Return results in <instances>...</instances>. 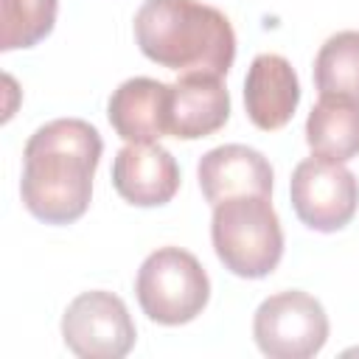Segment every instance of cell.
Returning <instances> with one entry per match:
<instances>
[{
	"instance_id": "5bb4252c",
	"label": "cell",
	"mask_w": 359,
	"mask_h": 359,
	"mask_svg": "<svg viewBox=\"0 0 359 359\" xmlns=\"http://www.w3.org/2000/svg\"><path fill=\"white\" fill-rule=\"evenodd\" d=\"M314 84L320 95L337 93L359 98V31H337L314 56Z\"/></svg>"
},
{
	"instance_id": "7c38bea8",
	"label": "cell",
	"mask_w": 359,
	"mask_h": 359,
	"mask_svg": "<svg viewBox=\"0 0 359 359\" xmlns=\"http://www.w3.org/2000/svg\"><path fill=\"white\" fill-rule=\"evenodd\" d=\"M107 115L112 129L129 143H154L168 135V84L135 76L112 90Z\"/></svg>"
},
{
	"instance_id": "5b68a950",
	"label": "cell",
	"mask_w": 359,
	"mask_h": 359,
	"mask_svg": "<svg viewBox=\"0 0 359 359\" xmlns=\"http://www.w3.org/2000/svg\"><path fill=\"white\" fill-rule=\"evenodd\" d=\"M252 334L272 359H309L328 339V314L317 297L300 289L278 292L255 309Z\"/></svg>"
},
{
	"instance_id": "30bf717a",
	"label": "cell",
	"mask_w": 359,
	"mask_h": 359,
	"mask_svg": "<svg viewBox=\"0 0 359 359\" xmlns=\"http://www.w3.org/2000/svg\"><path fill=\"white\" fill-rule=\"evenodd\" d=\"M230 118V95L216 73H182L168 84V135L208 137Z\"/></svg>"
},
{
	"instance_id": "277c9868",
	"label": "cell",
	"mask_w": 359,
	"mask_h": 359,
	"mask_svg": "<svg viewBox=\"0 0 359 359\" xmlns=\"http://www.w3.org/2000/svg\"><path fill=\"white\" fill-rule=\"evenodd\" d=\"M135 294L143 314L160 325L191 323L210 297V280L194 252L160 247L137 269Z\"/></svg>"
},
{
	"instance_id": "9c48e42d",
	"label": "cell",
	"mask_w": 359,
	"mask_h": 359,
	"mask_svg": "<svg viewBox=\"0 0 359 359\" xmlns=\"http://www.w3.org/2000/svg\"><path fill=\"white\" fill-rule=\"evenodd\" d=\"M112 185L137 208L165 205L180 188V165L160 143H126L112 160Z\"/></svg>"
},
{
	"instance_id": "3957f363",
	"label": "cell",
	"mask_w": 359,
	"mask_h": 359,
	"mask_svg": "<svg viewBox=\"0 0 359 359\" xmlns=\"http://www.w3.org/2000/svg\"><path fill=\"white\" fill-rule=\"evenodd\" d=\"M210 238L219 261L238 278H264L283 255V230L269 196H233L216 205Z\"/></svg>"
},
{
	"instance_id": "4fadbf2b",
	"label": "cell",
	"mask_w": 359,
	"mask_h": 359,
	"mask_svg": "<svg viewBox=\"0 0 359 359\" xmlns=\"http://www.w3.org/2000/svg\"><path fill=\"white\" fill-rule=\"evenodd\" d=\"M306 140L317 157L345 163L359 154V98L320 95L306 118Z\"/></svg>"
},
{
	"instance_id": "8fae6325",
	"label": "cell",
	"mask_w": 359,
	"mask_h": 359,
	"mask_svg": "<svg viewBox=\"0 0 359 359\" xmlns=\"http://www.w3.org/2000/svg\"><path fill=\"white\" fill-rule=\"evenodd\" d=\"M300 101L297 73L280 53H258L244 79V107L250 121L264 129H280L292 121Z\"/></svg>"
},
{
	"instance_id": "6da1fadb",
	"label": "cell",
	"mask_w": 359,
	"mask_h": 359,
	"mask_svg": "<svg viewBox=\"0 0 359 359\" xmlns=\"http://www.w3.org/2000/svg\"><path fill=\"white\" fill-rule=\"evenodd\" d=\"M101 151L98 129L81 118H56L39 126L22 149L20 194L28 213L48 224L81 219L90 208Z\"/></svg>"
},
{
	"instance_id": "8992f818",
	"label": "cell",
	"mask_w": 359,
	"mask_h": 359,
	"mask_svg": "<svg viewBox=\"0 0 359 359\" xmlns=\"http://www.w3.org/2000/svg\"><path fill=\"white\" fill-rule=\"evenodd\" d=\"M289 194L297 219L320 233L345 227L359 208V180L353 171L317 154L294 165Z\"/></svg>"
},
{
	"instance_id": "7a4b0ae2",
	"label": "cell",
	"mask_w": 359,
	"mask_h": 359,
	"mask_svg": "<svg viewBox=\"0 0 359 359\" xmlns=\"http://www.w3.org/2000/svg\"><path fill=\"white\" fill-rule=\"evenodd\" d=\"M135 42L151 62L180 73L224 76L236 59L230 20L199 0H143Z\"/></svg>"
},
{
	"instance_id": "52a82bcc",
	"label": "cell",
	"mask_w": 359,
	"mask_h": 359,
	"mask_svg": "<svg viewBox=\"0 0 359 359\" xmlns=\"http://www.w3.org/2000/svg\"><path fill=\"white\" fill-rule=\"evenodd\" d=\"M126 303L104 289L79 294L62 314V339L81 359H121L135 348Z\"/></svg>"
},
{
	"instance_id": "ba28073f",
	"label": "cell",
	"mask_w": 359,
	"mask_h": 359,
	"mask_svg": "<svg viewBox=\"0 0 359 359\" xmlns=\"http://www.w3.org/2000/svg\"><path fill=\"white\" fill-rule=\"evenodd\" d=\"M202 196L216 208L233 196H269L272 165L269 160L244 143H224L199 157L196 165Z\"/></svg>"
},
{
	"instance_id": "9a60e30c",
	"label": "cell",
	"mask_w": 359,
	"mask_h": 359,
	"mask_svg": "<svg viewBox=\"0 0 359 359\" xmlns=\"http://www.w3.org/2000/svg\"><path fill=\"white\" fill-rule=\"evenodd\" d=\"M59 0H0V48L17 50L45 39L56 22Z\"/></svg>"
}]
</instances>
